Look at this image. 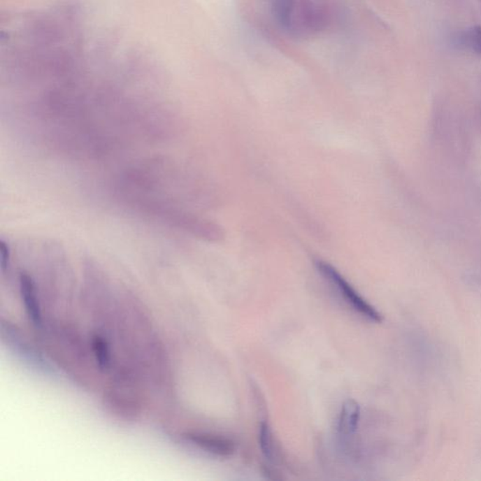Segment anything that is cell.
I'll return each mask as SVG.
<instances>
[{
    "instance_id": "cell-1",
    "label": "cell",
    "mask_w": 481,
    "mask_h": 481,
    "mask_svg": "<svg viewBox=\"0 0 481 481\" xmlns=\"http://www.w3.org/2000/svg\"><path fill=\"white\" fill-rule=\"evenodd\" d=\"M271 13L284 32L302 39L324 31L334 16L327 0H272Z\"/></svg>"
},
{
    "instance_id": "cell-2",
    "label": "cell",
    "mask_w": 481,
    "mask_h": 481,
    "mask_svg": "<svg viewBox=\"0 0 481 481\" xmlns=\"http://www.w3.org/2000/svg\"><path fill=\"white\" fill-rule=\"evenodd\" d=\"M316 267L324 280L328 281L333 288L337 289L340 296L343 297L347 304L351 306L352 310L371 322H381L382 321V314L361 296L332 265L325 261H318L316 262Z\"/></svg>"
},
{
    "instance_id": "cell-3",
    "label": "cell",
    "mask_w": 481,
    "mask_h": 481,
    "mask_svg": "<svg viewBox=\"0 0 481 481\" xmlns=\"http://www.w3.org/2000/svg\"><path fill=\"white\" fill-rule=\"evenodd\" d=\"M182 438L187 444L209 454L229 457L234 453V442L225 437L192 431V433H184Z\"/></svg>"
},
{
    "instance_id": "cell-4",
    "label": "cell",
    "mask_w": 481,
    "mask_h": 481,
    "mask_svg": "<svg viewBox=\"0 0 481 481\" xmlns=\"http://www.w3.org/2000/svg\"><path fill=\"white\" fill-rule=\"evenodd\" d=\"M18 280L19 289H20L22 300H23L27 316L35 327L42 328V310H41L36 284L34 278L29 273L22 271L19 274Z\"/></svg>"
},
{
    "instance_id": "cell-5",
    "label": "cell",
    "mask_w": 481,
    "mask_h": 481,
    "mask_svg": "<svg viewBox=\"0 0 481 481\" xmlns=\"http://www.w3.org/2000/svg\"><path fill=\"white\" fill-rule=\"evenodd\" d=\"M360 420V406L354 400L346 401L338 419V431L341 436H354Z\"/></svg>"
},
{
    "instance_id": "cell-6",
    "label": "cell",
    "mask_w": 481,
    "mask_h": 481,
    "mask_svg": "<svg viewBox=\"0 0 481 481\" xmlns=\"http://www.w3.org/2000/svg\"><path fill=\"white\" fill-rule=\"evenodd\" d=\"M456 45L481 55V26L469 27L455 38Z\"/></svg>"
},
{
    "instance_id": "cell-7",
    "label": "cell",
    "mask_w": 481,
    "mask_h": 481,
    "mask_svg": "<svg viewBox=\"0 0 481 481\" xmlns=\"http://www.w3.org/2000/svg\"><path fill=\"white\" fill-rule=\"evenodd\" d=\"M92 351L100 370L108 371L111 365V352L108 341L101 336L95 335L92 338Z\"/></svg>"
},
{
    "instance_id": "cell-8",
    "label": "cell",
    "mask_w": 481,
    "mask_h": 481,
    "mask_svg": "<svg viewBox=\"0 0 481 481\" xmlns=\"http://www.w3.org/2000/svg\"><path fill=\"white\" fill-rule=\"evenodd\" d=\"M259 443L262 454L265 456V458L271 461H275V448L272 430H271L268 422H265V421H262L259 425Z\"/></svg>"
},
{
    "instance_id": "cell-9",
    "label": "cell",
    "mask_w": 481,
    "mask_h": 481,
    "mask_svg": "<svg viewBox=\"0 0 481 481\" xmlns=\"http://www.w3.org/2000/svg\"><path fill=\"white\" fill-rule=\"evenodd\" d=\"M10 259H12V250L7 240H0V265L2 273H6L9 269Z\"/></svg>"
}]
</instances>
